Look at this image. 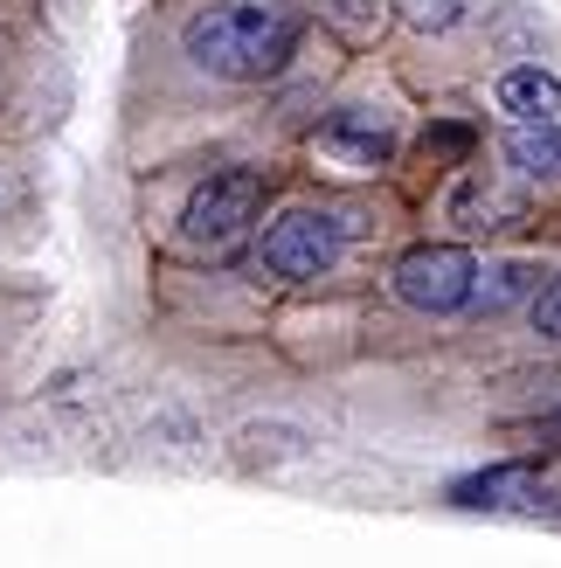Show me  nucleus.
<instances>
[{
    "label": "nucleus",
    "mask_w": 561,
    "mask_h": 568,
    "mask_svg": "<svg viewBox=\"0 0 561 568\" xmlns=\"http://www.w3.org/2000/svg\"><path fill=\"white\" fill-rule=\"evenodd\" d=\"M451 499L471 506V514H541L548 486H541L534 465H492V471H479V478H458Z\"/></svg>",
    "instance_id": "5"
},
{
    "label": "nucleus",
    "mask_w": 561,
    "mask_h": 568,
    "mask_svg": "<svg viewBox=\"0 0 561 568\" xmlns=\"http://www.w3.org/2000/svg\"><path fill=\"white\" fill-rule=\"evenodd\" d=\"M534 326H541L548 339H561V277L548 284V292H534Z\"/></svg>",
    "instance_id": "11"
},
{
    "label": "nucleus",
    "mask_w": 561,
    "mask_h": 568,
    "mask_svg": "<svg viewBox=\"0 0 561 568\" xmlns=\"http://www.w3.org/2000/svg\"><path fill=\"white\" fill-rule=\"evenodd\" d=\"M471 292H479V264L458 243H416L396 264V298L416 312H458L471 305Z\"/></svg>",
    "instance_id": "3"
},
{
    "label": "nucleus",
    "mask_w": 561,
    "mask_h": 568,
    "mask_svg": "<svg viewBox=\"0 0 561 568\" xmlns=\"http://www.w3.org/2000/svg\"><path fill=\"white\" fill-rule=\"evenodd\" d=\"M520 292H541V271H534V264H499V271H486V277H479V292H471V305L499 312V305H507V298H520Z\"/></svg>",
    "instance_id": "9"
},
{
    "label": "nucleus",
    "mask_w": 561,
    "mask_h": 568,
    "mask_svg": "<svg viewBox=\"0 0 561 568\" xmlns=\"http://www.w3.org/2000/svg\"><path fill=\"white\" fill-rule=\"evenodd\" d=\"M333 14H340V21L354 28V36H368V28L381 21V8H375V0H333Z\"/></svg>",
    "instance_id": "12"
},
{
    "label": "nucleus",
    "mask_w": 561,
    "mask_h": 568,
    "mask_svg": "<svg viewBox=\"0 0 561 568\" xmlns=\"http://www.w3.org/2000/svg\"><path fill=\"white\" fill-rule=\"evenodd\" d=\"M402 14H409L416 28H451V21L465 14V0H402Z\"/></svg>",
    "instance_id": "10"
},
{
    "label": "nucleus",
    "mask_w": 561,
    "mask_h": 568,
    "mask_svg": "<svg viewBox=\"0 0 561 568\" xmlns=\"http://www.w3.org/2000/svg\"><path fill=\"white\" fill-rule=\"evenodd\" d=\"M507 160L520 166L527 181H554L561 174V125L554 119H520L507 132Z\"/></svg>",
    "instance_id": "8"
},
{
    "label": "nucleus",
    "mask_w": 561,
    "mask_h": 568,
    "mask_svg": "<svg viewBox=\"0 0 561 568\" xmlns=\"http://www.w3.org/2000/svg\"><path fill=\"white\" fill-rule=\"evenodd\" d=\"M499 111L513 119H561V77H548L541 63H520L499 77Z\"/></svg>",
    "instance_id": "7"
},
{
    "label": "nucleus",
    "mask_w": 561,
    "mask_h": 568,
    "mask_svg": "<svg viewBox=\"0 0 561 568\" xmlns=\"http://www.w3.org/2000/svg\"><path fill=\"white\" fill-rule=\"evenodd\" d=\"M298 42H305V21L292 8H277V0H215L181 28V49L208 77H230V83L285 77Z\"/></svg>",
    "instance_id": "1"
},
{
    "label": "nucleus",
    "mask_w": 561,
    "mask_h": 568,
    "mask_svg": "<svg viewBox=\"0 0 561 568\" xmlns=\"http://www.w3.org/2000/svg\"><path fill=\"white\" fill-rule=\"evenodd\" d=\"M257 215H264V174H249V166H230V174H208L202 187H194V202H187V215H181V230H187V243L222 250V243H236Z\"/></svg>",
    "instance_id": "2"
},
{
    "label": "nucleus",
    "mask_w": 561,
    "mask_h": 568,
    "mask_svg": "<svg viewBox=\"0 0 561 568\" xmlns=\"http://www.w3.org/2000/svg\"><path fill=\"white\" fill-rule=\"evenodd\" d=\"M319 146L354 160V166H388V153H396V125H388L381 111H340V119L319 132Z\"/></svg>",
    "instance_id": "6"
},
{
    "label": "nucleus",
    "mask_w": 561,
    "mask_h": 568,
    "mask_svg": "<svg viewBox=\"0 0 561 568\" xmlns=\"http://www.w3.org/2000/svg\"><path fill=\"white\" fill-rule=\"evenodd\" d=\"M340 222H333L326 209H292V215H277L271 230H264V271L277 277H326L333 264H340Z\"/></svg>",
    "instance_id": "4"
}]
</instances>
